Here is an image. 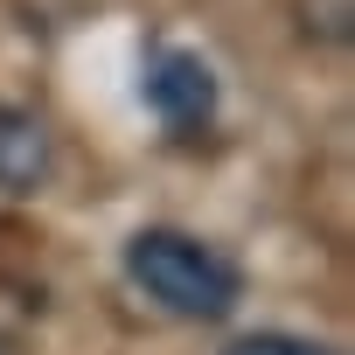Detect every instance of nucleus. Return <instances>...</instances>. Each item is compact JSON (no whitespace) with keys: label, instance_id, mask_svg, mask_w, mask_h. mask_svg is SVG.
Segmentation results:
<instances>
[{"label":"nucleus","instance_id":"3","mask_svg":"<svg viewBox=\"0 0 355 355\" xmlns=\"http://www.w3.org/2000/svg\"><path fill=\"white\" fill-rule=\"evenodd\" d=\"M49 174V132H42V119L35 112H21V105H0V189H35Z\"/></svg>","mask_w":355,"mask_h":355},{"label":"nucleus","instance_id":"1","mask_svg":"<svg viewBox=\"0 0 355 355\" xmlns=\"http://www.w3.org/2000/svg\"><path fill=\"white\" fill-rule=\"evenodd\" d=\"M125 279L174 320H230L244 300V272L216 244L174 223H146L125 237Z\"/></svg>","mask_w":355,"mask_h":355},{"label":"nucleus","instance_id":"4","mask_svg":"<svg viewBox=\"0 0 355 355\" xmlns=\"http://www.w3.org/2000/svg\"><path fill=\"white\" fill-rule=\"evenodd\" d=\"M223 355H334L327 341H306V334H279V327H265V334H237Z\"/></svg>","mask_w":355,"mask_h":355},{"label":"nucleus","instance_id":"2","mask_svg":"<svg viewBox=\"0 0 355 355\" xmlns=\"http://www.w3.org/2000/svg\"><path fill=\"white\" fill-rule=\"evenodd\" d=\"M139 98H146V112L160 119L167 139H202V132L216 125L223 84H216V70H209L196 49H146V63H139Z\"/></svg>","mask_w":355,"mask_h":355}]
</instances>
